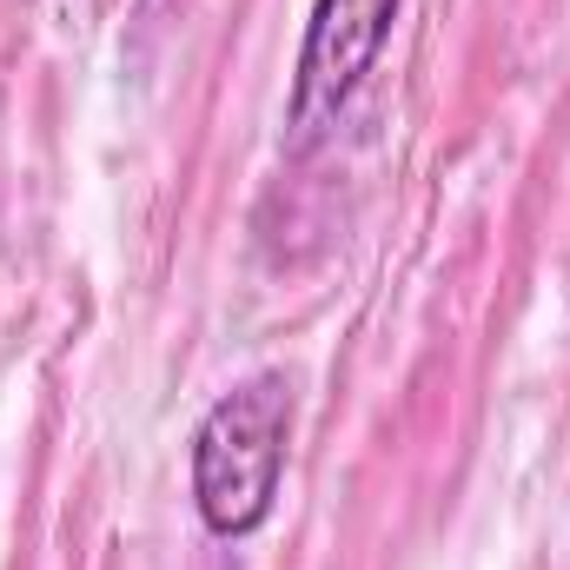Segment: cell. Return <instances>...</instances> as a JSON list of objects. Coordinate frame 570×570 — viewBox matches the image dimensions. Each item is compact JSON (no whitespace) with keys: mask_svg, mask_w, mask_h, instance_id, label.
I'll use <instances>...</instances> for the list:
<instances>
[{"mask_svg":"<svg viewBox=\"0 0 570 570\" xmlns=\"http://www.w3.org/2000/svg\"><path fill=\"white\" fill-rule=\"evenodd\" d=\"M292 444V385L285 372H253L206 405L193 425V511L213 538H253L285 478Z\"/></svg>","mask_w":570,"mask_h":570,"instance_id":"1","label":"cell"},{"mask_svg":"<svg viewBox=\"0 0 570 570\" xmlns=\"http://www.w3.org/2000/svg\"><path fill=\"white\" fill-rule=\"evenodd\" d=\"M392 20H399V0H312L298 73H292V140L298 146H318L338 127V114L379 67Z\"/></svg>","mask_w":570,"mask_h":570,"instance_id":"2","label":"cell"}]
</instances>
